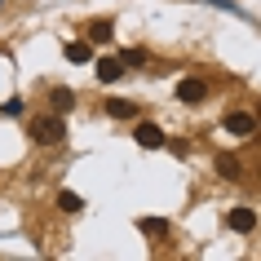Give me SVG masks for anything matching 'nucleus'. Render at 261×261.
Wrapping results in <instances>:
<instances>
[{
  "instance_id": "obj_1",
  "label": "nucleus",
  "mask_w": 261,
  "mask_h": 261,
  "mask_svg": "<svg viewBox=\"0 0 261 261\" xmlns=\"http://www.w3.org/2000/svg\"><path fill=\"white\" fill-rule=\"evenodd\" d=\"M27 133L40 142V146H58V142H67V124H62V115H31Z\"/></svg>"
},
{
  "instance_id": "obj_2",
  "label": "nucleus",
  "mask_w": 261,
  "mask_h": 261,
  "mask_svg": "<svg viewBox=\"0 0 261 261\" xmlns=\"http://www.w3.org/2000/svg\"><path fill=\"white\" fill-rule=\"evenodd\" d=\"M221 128H226L230 138H252V133H257V115H248V111H230V115L221 120Z\"/></svg>"
},
{
  "instance_id": "obj_3",
  "label": "nucleus",
  "mask_w": 261,
  "mask_h": 261,
  "mask_svg": "<svg viewBox=\"0 0 261 261\" xmlns=\"http://www.w3.org/2000/svg\"><path fill=\"white\" fill-rule=\"evenodd\" d=\"M208 97V84L199 80V75H186V80H177V102H186V107H199Z\"/></svg>"
},
{
  "instance_id": "obj_4",
  "label": "nucleus",
  "mask_w": 261,
  "mask_h": 261,
  "mask_svg": "<svg viewBox=\"0 0 261 261\" xmlns=\"http://www.w3.org/2000/svg\"><path fill=\"white\" fill-rule=\"evenodd\" d=\"M133 138H138L142 151H160V146H164V128H160V124H146V120H142L138 128H133Z\"/></svg>"
},
{
  "instance_id": "obj_5",
  "label": "nucleus",
  "mask_w": 261,
  "mask_h": 261,
  "mask_svg": "<svg viewBox=\"0 0 261 261\" xmlns=\"http://www.w3.org/2000/svg\"><path fill=\"white\" fill-rule=\"evenodd\" d=\"M93 71H97V80H102V84H115L124 75V62H120V58H97Z\"/></svg>"
},
{
  "instance_id": "obj_6",
  "label": "nucleus",
  "mask_w": 261,
  "mask_h": 261,
  "mask_svg": "<svg viewBox=\"0 0 261 261\" xmlns=\"http://www.w3.org/2000/svg\"><path fill=\"white\" fill-rule=\"evenodd\" d=\"M226 226H230V230H252V226H257V217H252V208H230V213H226Z\"/></svg>"
},
{
  "instance_id": "obj_7",
  "label": "nucleus",
  "mask_w": 261,
  "mask_h": 261,
  "mask_svg": "<svg viewBox=\"0 0 261 261\" xmlns=\"http://www.w3.org/2000/svg\"><path fill=\"white\" fill-rule=\"evenodd\" d=\"M107 115H111V120H133V115H138V102H128V97H111V102H107Z\"/></svg>"
},
{
  "instance_id": "obj_8",
  "label": "nucleus",
  "mask_w": 261,
  "mask_h": 261,
  "mask_svg": "<svg viewBox=\"0 0 261 261\" xmlns=\"http://www.w3.org/2000/svg\"><path fill=\"white\" fill-rule=\"evenodd\" d=\"M217 173H221L226 181H239V177H244V168H239L234 155H217Z\"/></svg>"
},
{
  "instance_id": "obj_9",
  "label": "nucleus",
  "mask_w": 261,
  "mask_h": 261,
  "mask_svg": "<svg viewBox=\"0 0 261 261\" xmlns=\"http://www.w3.org/2000/svg\"><path fill=\"white\" fill-rule=\"evenodd\" d=\"M49 102H54V111L62 115V111L75 107V93H71V89H54V93H49Z\"/></svg>"
},
{
  "instance_id": "obj_10",
  "label": "nucleus",
  "mask_w": 261,
  "mask_h": 261,
  "mask_svg": "<svg viewBox=\"0 0 261 261\" xmlns=\"http://www.w3.org/2000/svg\"><path fill=\"white\" fill-rule=\"evenodd\" d=\"M111 36H115L111 18H97V22H89V40H111Z\"/></svg>"
},
{
  "instance_id": "obj_11",
  "label": "nucleus",
  "mask_w": 261,
  "mask_h": 261,
  "mask_svg": "<svg viewBox=\"0 0 261 261\" xmlns=\"http://www.w3.org/2000/svg\"><path fill=\"white\" fill-rule=\"evenodd\" d=\"M67 58H71V62H93V49H89L84 40H71L67 44Z\"/></svg>"
},
{
  "instance_id": "obj_12",
  "label": "nucleus",
  "mask_w": 261,
  "mask_h": 261,
  "mask_svg": "<svg viewBox=\"0 0 261 261\" xmlns=\"http://www.w3.org/2000/svg\"><path fill=\"white\" fill-rule=\"evenodd\" d=\"M58 208H62V213H80V208H84V199H80L75 191H62V195H58Z\"/></svg>"
},
{
  "instance_id": "obj_13",
  "label": "nucleus",
  "mask_w": 261,
  "mask_h": 261,
  "mask_svg": "<svg viewBox=\"0 0 261 261\" xmlns=\"http://www.w3.org/2000/svg\"><path fill=\"white\" fill-rule=\"evenodd\" d=\"M120 62H124V67H142V62H146V54H142V49H124Z\"/></svg>"
},
{
  "instance_id": "obj_14",
  "label": "nucleus",
  "mask_w": 261,
  "mask_h": 261,
  "mask_svg": "<svg viewBox=\"0 0 261 261\" xmlns=\"http://www.w3.org/2000/svg\"><path fill=\"white\" fill-rule=\"evenodd\" d=\"M142 230H146V234H164V230H168V221H160V217H146V221H142Z\"/></svg>"
},
{
  "instance_id": "obj_15",
  "label": "nucleus",
  "mask_w": 261,
  "mask_h": 261,
  "mask_svg": "<svg viewBox=\"0 0 261 261\" xmlns=\"http://www.w3.org/2000/svg\"><path fill=\"white\" fill-rule=\"evenodd\" d=\"M0 111H5V115H22V97H9Z\"/></svg>"
}]
</instances>
